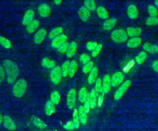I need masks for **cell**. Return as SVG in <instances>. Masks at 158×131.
Listing matches in <instances>:
<instances>
[{
	"instance_id": "obj_1",
	"label": "cell",
	"mask_w": 158,
	"mask_h": 131,
	"mask_svg": "<svg viewBox=\"0 0 158 131\" xmlns=\"http://www.w3.org/2000/svg\"><path fill=\"white\" fill-rule=\"evenodd\" d=\"M5 73L7 76V81L9 84H12L16 80L18 74L19 68L16 64L10 60H5L4 62Z\"/></svg>"
},
{
	"instance_id": "obj_2",
	"label": "cell",
	"mask_w": 158,
	"mask_h": 131,
	"mask_svg": "<svg viewBox=\"0 0 158 131\" xmlns=\"http://www.w3.org/2000/svg\"><path fill=\"white\" fill-rule=\"evenodd\" d=\"M27 87V82L23 79H19L13 87V93L15 97L20 98L23 95Z\"/></svg>"
},
{
	"instance_id": "obj_3",
	"label": "cell",
	"mask_w": 158,
	"mask_h": 131,
	"mask_svg": "<svg viewBox=\"0 0 158 131\" xmlns=\"http://www.w3.org/2000/svg\"><path fill=\"white\" fill-rule=\"evenodd\" d=\"M111 37L115 42L121 43L127 41L128 34L125 30L120 29L114 30L111 34Z\"/></svg>"
},
{
	"instance_id": "obj_4",
	"label": "cell",
	"mask_w": 158,
	"mask_h": 131,
	"mask_svg": "<svg viewBox=\"0 0 158 131\" xmlns=\"http://www.w3.org/2000/svg\"><path fill=\"white\" fill-rule=\"evenodd\" d=\"M131 82L130 80H127L125 82H123V84H122L121 86L118 88V89L115 92L114 96V99L116 100L120 99L123 95V94L125 93V92H126V90L130 87V86L131 85Z\"/></svg>"
},
{
	"instance_id": "obj_5",
	"label": "cell",
	"mask_w": 158,
	"mask_h": 131,
	"mask_svg": "<svg viewBox=\"0 0 158 131\" xmlns=\"http://www.w3.org/2000/svg\"><path fill=\"white\" fill-rule=\"evenodd\" d=\"M62 76V71L61 68L59 66L54 68L51 73V81L55 84H57L60 82Z\"/></svg>"
},
{
	"instance_id": "obj_6",
	"label": "cell",
	"mask_w": 158,
	"mask_h": 131,
	"mask_svg": "<svg viewBox=\"0 0 158 131\" xmlns=\"http://www.w3.org/2000/svg\"><path fill=\"white\" fill-rule=\"evenodd\" d=\"M76 96H77V93L75 89H71L67 94V105L69 108L70 109H73V107L75 106V101H76Z\"/></svg>"
},
{
	"instance_id": "obj_7",
	"label": "cell",
	"mask_w": 158,
	"mask_h": 131,
	"mask_svg": "<svg viewBox=\"0 0 158 131\" xmlns=\"http://www.w3.org/2000/svg\"><path fill=\"white\" fill-rule=\"evenodd\" d=\"M67 39V38L65 34H59L53 39L52 42V46L54 48H59L62 45L65 43Z\"/></svg>"
},
{
	"instance_id": "obj_8",
	"label": "cell",
	"mask_w": 158,
	"mask_h": 131,
	"mask_svg": "<svg viewBox=\"0 0 158 131\" xmlns=\"http://www.w3.org/2000/svg\"><path fill=\"white\" fill-rule=\"evenodd\" d=\"M124 79V75L121 72H117L111 77V85L117 87L120 84Z\"/></svg>"
},
{
	"instance_id": "obj_9",
	"label": "cell",
	"mask_w": 158,
	"mask_h": 131,
	"mask_svg": "<svg viewBox=\"0 0 158 131\" xmlns=\"http://www.w3.org/2000/svg\"><path fill=\"white\" fill-rule=\"evenodd\" d=\"M46 35V31L44 29H40L39 30L34 36V41L36 44H41L43 40L44 39Z\"/></svg>"
},
{
	"instance_id": "obj_10",
	"label": "cell",
	"mask_w": 158,
	"mask_h": 131,
	"mask_svg": "<svg viewBox=\"0 0 158 131\" xmlns=\"http://www.w3.org/2000/svg\"><path fill=\"white\" fill-rule=\"evenodd\" d=\"M111 77H110L109 75H106L102 81V92L103 93H108L109 91L110 90V86H111Z\"/></svg>"
},
{
	"instance_id": "obj_11",
	"label": "cell",
	"mask_w": 158,
	"mask_h": 131,
	"mask_svg": "<svg viewBox=\"0 0 158 131\" xmlns=\"http://www.w3.org/2000/svg\"><path fill=\"white\" fill-rule=\"evenodd\" d=\"M3 124L6 129L9 130H14L16 129V125L13 120L8 116L3 117Z\"/></svg>"
},
{
	"instance_id": "obj_12",
	"label": "cell",
	"mask_w": 158,
	"mask_h": 131,
	"mask_svg": "<svg viewBox=\"0 0 158 131\" xmlns=\"http://www.w3.org/2000/svg\"><path fill=\"white\" fill-rule=\"evenodd\" d=\"M34 15H35V13L33 10L30 9L27 10L23 18V20H22L23 24L24 25H28V24H30L33 21Z\"/></svg>"
},
{
	"instance_id": "obj_13",
	"label": "cell",
	"mask_w": 158,
	"mask_h": 131,
	"mask_svg": "<svg viewBox=\"0 0 158 131\" xmlns=\"http://www.w3.org/2000/svg\"><path fill=\"white\" fill-rule=\"evenodd\" d=\"M78 117L80 123L82 124H85L87 121V113L85 109L83 106H80L78 109Z\"/></svg>"
},
{
	"instance_id": "obj_14",
	"label": "cell",
	"mask_w": 158,
	"mask_h": 131,
	"mask_svg": "<svg viewBox=\"0 0 158 131\" xmlns=\"http://www.w3.org/2000/svg\"><path fill=\"white\" fill-rule=\"evenodd\" d=\"M88 100L90 105V108H94L96 106L97 103V92L95 90L93 89L91 90L89 95H88Z\"/></svg>"
},
{
	"instance_id": "obj_15",
	"label": "cell",
	"mask_w": 158,
	"mask_h": 131,
	"mask_svg": "<svg viewBox=\"0 0 158 131\" xmlns=\"http://www.w3.org/2000/svg\"><path fill=\"white\" fill-rule=\"evenodd\" d=\"M127 14H128V16L130 18H132V19L136 18L138 16V10L137 9L136 7L133 4L130 5L128 7Z\"/></svg>"
},
{
	"instance_id": "obj_16",
	"label": "cell",
	"mask_w": 158,
	"mask_h": 131,
	"mask_svg": "<svg viewBox=\"0 0 158 131\" xmlns=\"http://www.w3.org/2000/svg\"><path fill=\"white\" fill-rule=\"evenodd\" d=\"M127 34L131 37H138L141 34V30L140 28L129 27L127 29Z\"/></svg>"
},
{
	"instance_id": "obj_17",
	"label": "cell",
	"mask_w": 158,
	"mask_h": 131,
	"mask_svg": "<svg viewBox=\"0 0 158 131\" xmlns=\"http://www.w3.org/2000/svg\"><path fill=\"white\" fill-rule=\"evenodd\" d=\"M38 12L41 16L47 17L50 13V8L48 5L46 4H42L38 7Z\"/></svg>"
},
{
	"instance_id": "obj_18",
	"label": "cell",
	"mask_w": 158,
	"mask_h": 131,
	"mask_svg": "<svg viewBox=\"0 0 158 131\" xmlns=\"http://www.w3.org/2000/svg\"><path fill=\"white\" fill-rule=\"evenodd\" d=\"M141 43V39L139 37H134L130 39L127 42V46L130 48H135Z\"/></svg>"
},
{
	"instance_id": "obj_19",
	"label": "cell",
	"mask_w": 158,
	"mask_h": 131,
	"mask_svg": "<svg viewBox=\"0 0 158 131\" xmlns=\"http://www.w3.org/2000/svg\"><path fill=\"white\" fill-rule=\"evenodd\" d=\"M78 14H79V17H80V19L81 20L85 22L88 19L90 13H89V10L85 7H81L79 10Z\"/></svg>"
},
{
	"instance_id": "obj_20",
	"label": "cell",
	"mask_w": 158,
	"mask_h": 131,
	"mask_svg": "<svg viewBox=\"0 0 158 131\" xmlns=\"http://www.w3.org/2000/svg\"><path fill=\"white\" fill-rule=\"evenodd\" d=\"M98 76V68L96 67H93V68L90 71V73L88 76V82L89 84H92L95 82L97 80Z\"/></svg>"
},
{
	"instance_id": "obj_21",
	"label": "cell",
	"mask_w": 158,
	"mask_h": 131,
	"mask_svg": "<svg viewBox=\"0 0 158 131\" xmlns=\"http://www.w3.org/2000/svg\"><path fill=\"white\" fill-rule=\"evenodd\" d=\"M116 23H117V20L115 18H112L109 20H107L103 23V28L105 30H110L114 28Z\"/></svg>"
},
{
	"instance_id": "obj_22",
	"label": "cell",
	"mask_w": 158,
	"mask_h": 131,
	"mask_svg": "<svg viewBox=\"0 0 158 131\" xmlns=\"http://www.w3.org/2000/svg\"><path fill=\"white\" fill-rule=\"evenodd\" d=\"M55 111V106L54 104L51 101L49 100L47 101L45 106V113L46 115L50 116Z\"/></svg>"
},
{
	"instance_id": "obj_23",
	"label": "cell",
	"mask_w": 158,
	"mask_h": 131,
	"mask_svg": "<svg viewBox=\"0 0 158 131\" xmlns=\"http://www.w3.org/2000/svg\"><path fill=\"white\" fill-rule=\"evenodd\" d=\"M88 94L87 90L85 87L81 88L78 93V99L80 101L81 103H85L86 100L88 99Z\"/></svg>"
},
{
	"instance_id": "obj_24",
	"label": "cell",
	"mask_w": 158,
	"mask_h": 131,
	"mask_svg": "<svg viewBox=\"0 0 158 131\" xmlns=\"http://www.w3.org/2000/svg\"><path fill=\"white\" fill-rule=\"evenodd\" d=\"M96 12H97V14L99 16V17H100L101 18L107 19L109 17L108 12H107V10L104 7H102V6L98 7L97 8Z\"/></svg>"
},
{
	"instance_id": "obj_25",
	"label": "cell",
	"mask_w": 158,
	"mask_h": 131,
	"mask_svg": "<svg viewBox=\"0 0 158 131\" xmlns=\"http://www.w3.org/2000/svg\"><path fill=\"white\" fill-rule=\"evenodd\" d=\"M39 22L37 20H33L30 24H28L27 26V31L29 33H33L38 27Z\"/></svg>"
},
{
	"instance_id": "obj_26",
	"label": "cell",
	"mask_w": 158,
	"mask_h": 131,
	"mask_svg": "<svg viewBox=\"0 0 158 131\" xmlns=\"http://www.w3.org/2000/svg\"><path fill=\"white\" fill-rule=\"evenodd\" d=\"M77 51V44L75 42H72L69 44V49L67 52V56L69 58L72 57Z\"/></svg>"
},
{
	"instance_id": "obj_27",
	"label": "cell",
	"mask_w": 158,
	"mask_h": 131,
	"mask_svg": "<svg viewBox=\"0 0 158 131\" xmlns=\"http://www.w3.org/2000/svg\"><path fill=\"white\" fill-rule=\"evenodd\" d=\"M77 68H78V65L77 62L75 61H72L70 63V68H69V75L70 77H73L75 75L77 70Z\"/></svg>"
},
{
	"instance_id": "obj_28",
	"label": "cell",
	"mask_w": 158,
	"mask_h": 131,
	"mask_svg": "<svg viewBox=\"0 0 158 131\" xmlns=\"http://www.w3.org/2000/svg\"><path fill=\"white\" fill-rule=\"evenodd\" d=\"M32 122H33V124H34L36 127H37L38 128H39V129H45V128L47 127L46 124L42 120H41L40 119H39V118H38V117H34V118L33 119Z\"/></svg>"
},
{
	"instance_id": "obj_29",
	"label": "cell",
	"mask_w": 158,
	"mask_h": 131,
	"mask_svg": "<svg viewBox=\"0 0 158 131\" xmlns=\"http://www.w3.org/2000/svg\"><path fill=\"white\" fill-rule=\"evenodd\" d=\"M73 123L75 127V129H78L80 126V119H79V117H78V110L77 109H74V111L73 113Z\"/></svg>"
},
{
	"instance_id": "obj_30",
	"label": "cell",
	"mask_w": 158,
	"mask_h": 131,
	"mask_svg": "<svg viewBox=\"0 0 158 131\" xmlns=\"http://www.w3.org/2000/svg\"><path fill=\"white\" fill-rule=\"evenodd\" d=\"M69 68H70V62L69 61L65 62L61 68L62 71V75L64 77L67 76L69 73Z\"/></svg>"
},
{
	"instance_id": "obj_31",
	"label": "cell",
	"mask_w": 158,
	"mask_h": 131,
	"mask_svg": "<svg viewBox=\"0 0 158 131\" xmlns=\"http://www.w3.org/2000/svg\"><path fill=\"white\" fill-rule=\"evenodd\" d=\"M146 57H147V54L144 51H142L138 55L136 56V61L137 62L138 64L139 65H141L142 63H144V62L145 61V60L146 59Z\"/></svg>"
},
{
	"instance_id": "obj_32",
	"label": "cell",
	"mask_w": 158,
	"mask_h": 131,
	"mask_svg": "<svg viewBox=\"0 0 158 131\" xmlns=\"http://www.w3.org/2000/svg\"><path fill=\"white\" fill-rule=\"evenodd\" d=\"M51 101L54 104L57 105L60 101V95L57 91H54L51 95Z\"/></svg>"
},
{
	"instance_id": "obj_33",
	"label": "cell",
	"mask_w": 158,
	"mask_h": 131,
	"mask_svg": "<svg viewBox=\"0 0 158 131\" xmlns=\"http://www.w3.org/2000/svg\"><path fill=\"white\" fill-rule=\"evenodd\" d=\"M62 31V28L61 27H57L54 28L51 31V32L49 34V38L52 39L54 38L56 36H57L59 35Z\"/></svg>"
},
{
	"instance_id": "obj_34",
	"label": "cell",
	"mask_w": 158,
	"mask_h": 131,
	"mask_svg": "<svg viewBox=\"0 0 158 131\" xmlns=\"http://www.w3.org/2000/svg\"><path fill=\"white\" fill-rule=\"evenodd\" d=\"M42 63H43V65L46 68H53L55 65H56V63L53 60H51L49 58H44L43 61H42Z\"/></svg>"
},
{
	"instance_id": "obj_35",
	"label": "cell",
	"mask_w": 158,
	"mask_h": 131,
	"mask_svg": "<svg viewBox=\"0 0 158 131\" xmlns=\"http://www.w3.org/2000/svg\"><path fill=\"white\" fill-rule=\"evenodd\" d=\"M86 8L89 10H94L96 9V3L93 0H87L85 1Z\"/></svg>"
},
{
	"instance_id": "obj_36",
	"label": "cell",
	"mask_w": 158,
	"mask_h": 131,
	"mask_svg": "<svg viewBox=\"0 0 158 131\" xmlns=\"http://www.w3.org/2000/svg\"><path fill=\"white\" fill-rule=\"evenodd\" d=\"M0 44L1 46H2L6 49H9L11 46V43L10 41H9L7 39L2 36H0Z\"/></svg>"
},
{
	"instance_id": "obj_37",
	"label": "cell",
	"mask_w": 158,
	"mask_h": 131,
	"mask_svg": "<svg viewBox=\"0 0 158 131\" xmlns=\"http://www.w3.org/2000/svg\"><path fill=\"white\" fill-rule=\"evenodd\" d=\"M148 12L151 17H156L158 15V11L155 6L152 5H149L148 7Z\"/></svg>"
},
{
	"instance_id": "obj_38",
	"label": "cell",
	"mask_w": 158,
	"mask_h": 131,
	"mask_svg": "<svg viewBox=\"0 0 158 131\" xmlns=\"http://www.w3.org/2000/svg\"><path fill=\"white\" fill-rule=\"evenodd\" d=\"M146 23L149 25H156L158 24V18L157 17H148L146 21Z\"/></svg>"
},
{
	"instance_id": "obj_39",
	"label": "cell",
	"mask_w": 158,
	"mask_h": 131,
	"mask_svg": "<svg viewBox=\"0 0 158 131\" xmlns=\"http://www.w3.org/2000/svg\"><path fill=\"white\" fill-rule=\"evenodd\" d=\"M93 68V62H89L86 64L85 65L83 68V71L85 73H88L91 71V69Z\"/></svg>"
},
{
	"instance_id": "obj_40",
	"label": "cell",
	"mask_w": 158,
	"mask_h": 131,
	"mask_svg": "<svg viewBox=\"0 0 158 131\" xmlns=\"http://www.w3.org/2000/svg\"><path fill=\"white\" fill-rule=\"evenodd\" d=\"M96 92L97 93H100L102 92V82L101 79L100 78L97 79L96 81V85H95V89Z\"/></svg>"
},
{
	"instance_id": "obj_41",
	"label": "cell",
	"mask_w": 158,
	"mask_h": 131,
	"mask_svg": "<svg viewBox=\"0 0 158 131\" xmlns=\"http://www.w3.org/2000/svg\"><path fill=\"white\" fill-rule=\"evenodd\" d=\"M102 48V44H98V45L97 46V47L93 50V52H92V57H95L98 56V54H99V52H101Z\"/></svg>"
},
{
	"instance_id": "obj_42",
	"label": "cell",
	"mask_w": 158,
	"mask_h": 131,
	"mask_svg": "<svg viewBox=\"0 0 158 131\" xmlns=\"http://www.w3.org/2000/svg\"><path fill=\"white\" fill-rule=\"evenodd\" d=\"M80 62L84 64H86L87 63L89 62V60H90V57L88 55H86L85 54H82L80 57Z\"/></svg>"
},
{
	"instance_id": "obj_43",
	"label": "cell",
	"mask_w": 158,
	"mask_h": 131,
	"mask_svg": "<svg viewBox=\"0 0 158 131\" xmlns=\"http://www.w3.org/2000/svg\"><path fill=\"white\" fill-rule=\"evenodd\" d=\"M98 44H97L96 42H88L86 44V48L89 50H93L98 46Z\"/></svg>"
},
{
	"instance_id": "obj_44",
	"label": "cell",
	"mask_w": 158,
	"mask_h": 131,
	"mask_svg": "<svg viewBox=\"0 0 158 131\" xmlns=\"http://www.w3.org/2000/svg\"><path fill=\"white\" fill-rule=\"evenodd\" d=\"M69 44L67 42V43L65 42L63 45H62L59 48H58L59 49L58 50H59V52H60L61 53H64L65 52H67V50L69 49Z\"/></svg>"
},
{
	"instance_id": "obj_45",
	"label": "cell",
	"mask_w": 158,
	"mask_h": 131,
	"mask_svg": "<svg viewBox=\"0 0 158 131\" xmlns=\"http://www.w3.org/2000/svg\"><path fill=\"white\" fill-rule=\"evenodd\" d=\"M64 127L65 129H66L67 130H73V129H75V127H74L73 121H69V122H68L67 123H66V124L64 125Z\"/></svg>"
},
{
	"instance_id": "obj_46",
	"label": "cell",
	"mask_w": 158,
	"mask_h": 131,
	"mask_svg": "<svg viewBox=\"0 0 158 131\" xmlns=\"http://www.w3.org/2000/svg\"><path fill=\"white\" fill-rule=\"evenodd\" d=\"M148 52H149L150 54H153L158 53V46L156 45L151 46Z\"/></svg>"
},
{
	"instance_id": "obj_47",
	"label": "cell",
	"mask_w": 158,
	"mask_h": 131,
	"mask_svg": "<svg viewBox=\"0 0 158 131\" xmlns=\"http://www.w3.org/2000/svg\"><path fill=\"white\" fill-rule=\"evenodd\" d=\"M134 61L133 60H131L130 62H128V63L123 68V71L125 72H127L128 71H129L130 69V68L134 65Z\"/></svg>"
},
{
	"instance_id": "obj_48",
	"label": "cell",
	"mask_w": 158,
	"mask_h": 131,
	"mask_svg": "<svg viewBox=\"0 0 158 131\" xmlns=\"http://www.w3.org/2000/svg\"><path fill=\"white\" fill-rule=\"evenodd\" d=\"M5 76V70L2 66L0 65V84L2 82Z\"/></svg>"
},
{
	"instance_id": "obj_49",
	"label": "cell",
	"mask_w": 158,
	"mask_h": 131,
	"mask_svg": "<svg viewBox=\"0 0 158 131\" xmlns=\"http://www.w3.org/2000/svg\"><path fill=\"white\" fill-rule=\"evenodd\" d=\"M84 108H85V111H86V113H88V112H89V109L91 108H90V105H89V101H88V100L87 99L86 100V101L85 102V105H84Z\"/></svg>"
},
{
	"instance_id": "obj_50",
	"label": "cell",
	"mask_w": 158,
	"mask_h": 131,
	"mask_svg": "<svg viewBox=\"0 0 158 131\" xmlns=\"http://www.w3.org/2000/svg\"><path fill=\"white\" fill-rule=\"evenodd\" d=\"M103 100H104V97H103V95H99L98 99V101H97V103H98V105L99 106H101L103 103Z\"/></svg>"
},
{
	"instance_id": "obj_51",
	"label": "cell",
	"mask_w": 158,
	"mask_h": 131,
	"mask_svg": "<svg viewBox=\"0 0 158 131\" xmlns=\"http://www.w3.org/2000/svg\"><path fill=\"white\" fill-rule=\"evenodd\" d=\"M152 68H153V69L156 72L158 73V60H156V61H154L153 62V63H152Z\"/></svg>"
},
{
	"instance_id": "obj_52",
	"label": "cell",
	"mask_w": 158,
	"mask_h": 131,
	"mask_svg": "<svg viewBox=\"0 0 158 131\" xmlns=\"http://www.w3.org/2000/svg\"><path fill=\"white\" fill-rule=\"evenodd\" d=\"M152 45L150 44V43H148V42H146L144 46H143V49L144 50H146V51H148V50L149 49V48L151 47Z\"/></svg>"
},
{
	"instance_id": "obj_53",
	"label": "cell",
	"mask_w": 158,
	"mask_h": 131,
	"mask_svg": "<svg viewBox=\"0 0 158 131\" xmlns=\"http://www.w3.org/2000/svg\"><path fill=\"white\" fill-rule=\"evenodd\" d=\"M61 1H54V3L56 4V5H59L60 3H61Z\"/></svg>"
},
{
	"instance_id": "obj_54",
	"label": "cell",
	"mask_w": 158,
	"mask_h": 131,
	"mask_svg": "<svg viewBox=\"0 0 158 131\" xmlns=\"http://www.w3.org/2000/svg\"><path fill=\"white\" fill-rule=\"evenodd\" d=\"M2 121H3V117H2V114L0 113V124L2 123Z\"/></svg>"
},
{
	"instance_id": "obj_55",
	"label": "cell",
	"mask_w": 158,
	"mask_h": 131,
	"mask_svg": "<svg viewBox=\"0 0 158 131\" xmlns=\"http://www.w3.org/2000/svg\"><path fill=\"white\" fill-rule=\"evenodd\" d=\"M155 4H156V6L158 7V0H156V1H155Z\"/></svg>"
}]
</instances>
